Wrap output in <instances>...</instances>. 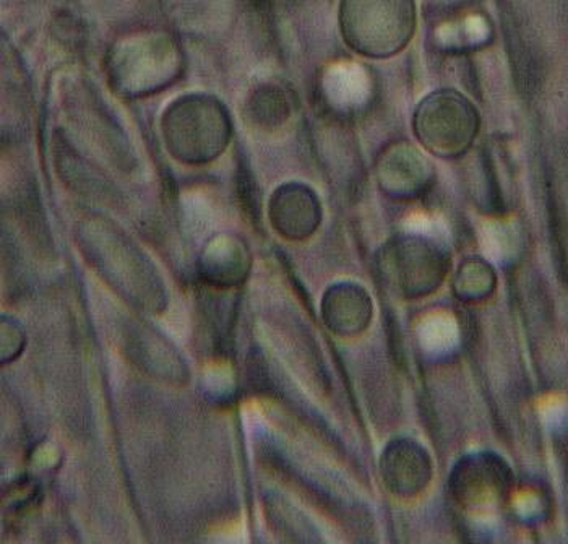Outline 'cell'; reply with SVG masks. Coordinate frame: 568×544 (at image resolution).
<instances>
[{"label": "cell", "instance_id": "obj_1", "mask_svg": "<svg viewBox=\"0 0 568 544\" xmlns=\"http://www.w3.org/2000/svg\"><path fill=\"white\" fill-rule=\"evenodd\" d=\"M164 145L175 160L205 164L226 150L233 124L226 108L210 94H185L161 118Z\"/></svg>", "mask_w": 568, "mask_h": 544}, {"label": "cell", "instance_id": "obj_2", "mask_svg": "<svg viewBox=\"0 0 568 544\" xmlns=\"http://www.w3.org/2000/svg\"><path fill=\"white\" fill-rule=\"evenodd\" d=\"M338 23L343 40L357 54L394 58L415 37L416 0H342Z\"/></svg>", "mask_w": 568, "mask_h": 544}, {"label": "cell", "instance_id": "obj_3", "mask_svg": "<svg viewBox=\"0 0 568 544\" xmlns=\"http://www.w3.org/2000/svg\"><path fill=\"white\" fill-rule=\"evenodd\" d=\"M182 52L164 31L149 30L118 41L110 52L112 88L128 98L146 97L170 87L181 75Z\"/></svg>", "mask_w": 568, "mask_h": 544}, {"label": "cell", "instance_id": "obj_4", "mask_svg": "<svg viewBox=\"0 0 568 544\" xmlns=\"http://www.w3.org/2000/svg\"><path fill=\"white\" fill-rule=\"evenodd\" d=\"M481 128L475 104L457 90L427 94L415 111L413 129L417 142L433 154L455 158L468 152Z\"/></svg>", "mask_w": 568, "mask_h": 544}, {"label": "cell", "instance_id": "obj_5", "mask_svg": "<svg viewBox=\"0 0 568 544\" xmlns=\"http://www.w3.org/2000/svg\"><path fill=\"white\" fill-rule=\"evenodd\" d=\"M103 231V230H101ZM101 234L108 248H97V245L87 242V258H90L94 265L100 270L101 275L110 280L112 286L119 288L125 298L140 305L152 304L153 309L163 301L161 293V283L154 273L152 263L143 258L142 252L136 251L135 245H131L122 234L108 231Z\"/></svg>", "mask_w": 568, "mask_h": 544}, {"label": "cell", "instance_id": "obj_6", "mask_svg": "<svg viewBox=\"0 0 568 544\" xmlns=\"http://www.w3.org/2000/svg\"><path fill=\"white\" fill-rule=\"evenodd\" d=\"M273 226L291 240L311 236L321 221V205L304 185L280 188L270 203Z\"/></svg>", "mask_w": 568, "mask_h": 544}, {"label": "cell", "instance_id": "obj_7", "mask_svg": "<svg viewBox=\"0 0 568 544\" xmlns=\"http://www.w3.org/2000/svg\"><path fill=\"white\" fill-rule=\"evenodd\" d=\"M251 255L240 238L223 234L213 238L200 258V275L216 288L240 286L248 275Z\"/></svg>", "mask_w": 568, "mask_h": 544}, {"label": "cell", "instance_id": "obj_8", "mask_svg": "<svg viewBox=\"0 0 568 544\" xmlns=\"http://www.w3.org/2000/svg\"><path fill=\"white\" fill-rule=\"evenodd\" d=\"M24 349V330L13 319H2V363H12Z\"/></svg>", "mask_w": 568, "mask_h": 544}]
</instances>
